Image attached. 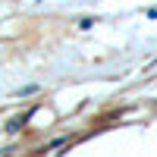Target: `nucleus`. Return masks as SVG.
Masks as SVG:
<instances>
[{
    "mask_svg": "<svg viewBox=\"0 0 157 157\" xmlns=\"http://www.w3.org/2000/svg\"><path fill=\"white\" fill-rule=\"evenodd\" d=\"M25 120H29V113H22V116H13V120L6 123V132H19V129L25 126Z\"/></svg>",
    "mask_w": 157,
    "mask_h": 157,
    "instance_id": "f257e3e1",
    "label": "nucleus"
}]
</instances>
